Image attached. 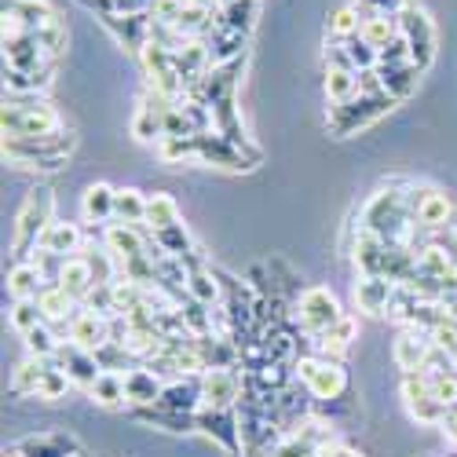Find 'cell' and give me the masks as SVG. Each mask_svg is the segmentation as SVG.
<instances>
[{
    "label": "cell",
    "instance_id": "obj_11",
    "mask_svg": "<svg viewBox=\"0 0 457 457\" xmlns=\"http://www.w3.org/2000/svg\"><path fill=\"white\" fill-rule=\"evenodd\" d=\"M176 103L154 88H146V96L139 99V110H136V118H132V136L139 143H162L165 139V118H169V110Z\"/></svg>",
    "mask_w": 457,
    "mask_h": 457
},
{
    "label": "cell",
    "instance_id": "obj_34",
    "mask_svg": "<svg viewBox=\"0 0 457 457\" xmlns=\"http://www.w3.org/2000/svg\"><path fill=\"white\" fill-rule=\"evenodd\" d=\"M187 296L205 303V308H220V303H223V286H220L216 271H209V268L187 271Z\"/></svg>",
    "mask_w": 457,
    "mask_h": 457
},
{
    "label": "cell",
    "instance_id": "obj_26",
    "mask_svg": "<svg viewBox=\"0 0 457 457\" xmlns=\"http://www.w3.org/2000/svg\"><path fill=\"white\" fill-rule=\"evenodd\" d=\"M162 380L154 377V370H129L125 373V399L132 403V406H139V410H146V406H158V399H162Z\"/></svg>",
    "mask_w": 457,
    "mask_h": 457
},
{
    "label": "cell",
    "instance_id": "obj_2",
    "mask_svg": "<svg viewBox=\"0 0 457 457\" xmlns=\"http://www.w3.org/2000/svg\"><path fill=\"white\" fill-rule=\"evenodd\" d=\"M0 129H4V139H45V136L66 132L55 106H48L41 99H19V96L4 99Z\"/></svg>",
    "mask_w": 457,
    "mask_h": 457
},
{
    "label": "cell",
    "instance_id": "obj_38",
    "mask_svg": "<svg viewBox=\"0 0 457 457\" xmlns=\"http://www.w3.org/2000/svg\"><path fill=\"white\" fill-rule=\"evenodd\" d=\"M359 37L370 45V48H388L395 37H403L399 33V15H373V19H362V29H359Z\"/></svg>",
    "mask_w": 457,
    "mask_h": 457
},
{
    "label": "cell",
    "instance_id": "obj_32",
    "mask_svg": "<svg viewBox=\"0 0 457 457\" xmlns=\"http://www.w3.org/2000/svg\"><path fill=\"white\" fill-rule=\"evenodd\" d=\"M162 410H176V413H198L202 410V380L195 385H183V380H176V385H165L162 399H158Z\"/></svg>",
    "mask_w": 457,
    "mask_h": 457
},
{
    "label": "cell",
    "instance_id": "obj_55",
    "mask_svg": "<svg viewBox=\"0 0 457 457\" xmlns=\"http://www.w3.org/2000/svg\"><path fill=\"white\" fill-rule=\"evenodd\" d=\"M315 457H362L359 450H352V446H340V443H326Z\"/></svg>",
    "mask_w": 457,
    "mask_h": 457
},
{
    "label": "cell",
    "instance_id": "obj_47",
    "mask_svg": "<svg viewBox=\"0 0 457 457\" xmlns=\"http://www.w3.org/2000/svg\"><path fill=\"white\" fill-rule=\"evenodd\" d=\"M8 322H12L19 333H29V329L41 326L45 319H41V308H37V300H15L12 312H8Z\"/></svg>",
    "mask_w": 457,
    "mask_h": 457
},
{
    "label": "cell",
    "instance_id": "obj_54",
    "mask_svg": "<svg viewBox=\"0 0 457 457\" xmlns=\"http://www.w3.org/2000/svg\"><path fill=\"white\" fill-rule=\"evenodd\" d=\"M110 4H113L118 15H146L154 0H110Z\"/></svg>",
    "mask_w": 457,
    "mask_h": 457
},
{
    "label": "cell",
    "instance_id": "obj_7",
    "mask_svg": "<svg viewBox=\"0 0 457 457\" xmlns=\"http://www.w3.org/2000/svg\"><path fill=\"white\" fill-rule=\"evenodd\" d=\"M198 162L202 165H216V169H227V172H249V169H256L260 165V150L249 143V146H238V143H231L227 136H212V132H205V136H198Z\"/></svg>",
    "mask_w": 457,
    "mask_h": 457
},
{
    "label": "cell",
    "instance_id": "obj_21",
    "mask_svg": "<svg viewBox=\"0 0 457 457\" xmlns=\"http://www.w3.org/2000/svg\"><path fill=\"white\" fill-rule=\"evenodd\" d=\"M300 432L286 436L275 450V457H315L326 443H329V428L322 421H308V425H296Z\"/></svg>",
    "mask_w": 457,
    "mask_h": 457
},
{
    "label": "cell",
    "instance_id": "obj_22",
    "mask_svg": "<svg viewBox=\"0 0 457 457\" xmlns=\"http://www.w3.org/2000/svg\"><path fill=\"white\" fill-rule=\"evenodd\" d=\"M198 428L205 432V436H212L223 450H238L242 446V432H238V421H231V413H227V410H209V406H202L198 413Z\"/></svg>",
    "mask_w": 457,
    "mask_h": 457
},
{
    "label": "cell",
    "instance_id": "obj_10",
    "mask_svg": "<svg viewBox=\"0 0 457 457\" xmlns=\"http://www.w3.org/2000/svg\"><path fill=\"white\" fill-rule=\"evenodd\" d=\"M403 403H406L410 417H417L421 425H443L450 413L443 403H436L425 373H403Z\"/></svg>",
    "mask_w": 457,
    "mask_h": 457
},
{
    "label": "cell",
    "instance_id": "obj_24",
    "mask_svg": "<svg viewBox=\"0 0 457 457\" xmlns=\"http://www.w3.org/2000/svg\"><path fill=\"white\" fill-rule=\"evenodd\" d=\"M37 308H41V319L48 326H66L73 315H78L81 303L73 300L62 286H45L41 293H37Z\"/></svg>",
    "mask_w": 457,
    "mask_h": 457
},
{
    "label": "cell",
    "instance_id": "obj_30",
    "mask_svg": "<svg viewBox=\"0 0 457 457\" xmlns=\"http://www.w3.org/2000/svg\"><path fill=\"white\" fill-rule=\"evenodd\" d=\"M15 457H70L78 453V443L70 436H41V439H22L12 450Z\"/></svg>",
    "mask_w": 457,
    "mask_h": 457
},
{
    "label": "cell",
    "instance_id": "obj_1",
    "mask_svg": "<svg viewBox=\"0 0 457 457\" xmlns=\"http://www.w3.org/2000/svg\"><path fill=\"white\" fill-rule=\"evenodd\" d=\"M362 227L380 235L388 245L410 249V235L417 231V223L406 209V187H380L362 209Z\"/></svg>",
    "mask_w": 457,
    "mask_h": 457
},
{
    "label": "cell",
    "instance_id": "obj_31",
    "mask_svg": "<svg viewBox=\"0 0 457 457\" xmlns=\"http://www.w3.org/2000/svg\"><path fill=\"white\" fill-rule=\"evenodd\" d=\"M48 282H45V275L33 268L29 260H19L15 268L8 271V293H12V300H37V293H41Z\"/></svg>",
    "mask_w": 457,
    "mask_h": 457
},
{
    "label": "cell",
    "instance_id": "obj_20",
    "mask_svg": "<svg viewBox=\"0 0 457 457\" xmlns=\"http://www.w3.org/2000/svg\"><path fill=\"white\" fill-rule=\"evenodd\" d=\"M55 286H62L73 300H85L96 286H99V278H96V268H92V260H88V253H78V256H66L62 260V271H59V282Z\"/></svg>",
    "mask_w": 457,
    "mask_h": 457
},
{
    "label": "cell",
    "instance_id": "obj_4",
    "mask_svg": "<svg viewBox=\"0 0 457 457\" xmlns=\"http://www.w3.org/2000/svg\"><path fill=\"white\" fill-rule=\"evenodd\" d=\"M73 143H78V139H73L70 132L45 136V139H4V162L12 169H45V172H55L70 158Z\"/></svg>",
    "mask_w": 457,
    "mask_h": 457
},
{
    "label": "cell",
    "instance_id": "obj_18",
    "mask_svg": "<svg viewBox=\"0 0 457 457\" xmlns=\"http://www.w3.org/2000/svg\"><path fill=\"white\" fill-rule=\"evenodd\" d=\"M428 352H432V337H428V329L410 326V329L399 333L395 348H392V359H395V366H399L403 373H417V370L425 366Z\"/></svg>",
    "mask_w": 457,
    "mask_h": 457
},
{
    "label": "cell",
    "instance_id": "obj_16",
    "mask_svg": "<svg viewBox=\"0 0 457 457\" xmlns=\"http://www.w3.org/2000/svg\"><path fill=\"white\" fill-rule=\"evenodd\" d=\"M103 19V26L118 37V41L129 48V52H143L146 48V41H150V29H154V22H150V15H118V12H106V15H99Z\"/></svg>",
    "mask_w": 457,
    "mask_h": 457
},
{
    "label": "cell",
    "instance_id": "obj_44",
    "mask_svg": "<svg viewBox=\"0 0 457 457\" xmlns=\"http://www.w3.org/2000/svg\"><path fill=\"white\" fill-rule=\"evenodd\" d=\"M150 242L158 245V253L176 256V260H183L187 253H195V242H190V235H187V227H183V223L165 227V231H154V235H150Z\"/></svg>",
    "mask_w": 457,
    "mask_h": 457
},
{
    "label": "cell",
    "instance_id": "obj_12",
    "mask_svg": "<svg viewBox=\"0 0 457 457\" xmlns=\"http://www.w3.org/2000/svg\"><path fill=\"white\" fill-rule=\"evenodd\" d=\"M106 340H110V319H103L88 308H78V315L66 322V345H73V348L96 352L106 345Z\"/></svg>",
    "mask_w": 457,
    "mask_h": 457
},
{
    "label": "cell",
    "instance_id": "obj_3",
    "mask_svg": "<svg viewBox=\"0 0 457 457\" xmlns=\"http://www.w3.org/2000/svg\"><path fill=\"white\" fill-rule=\"evenodd\" d=\"M52 209H55V195L52 187H33L19 216H15V235H12V253L19 260H29V253L41 245V235L48 231L52 223Z\"/></svg>",
    "mask_w": 457,
    "mask_h": 457
},
{
    "label": "cell",
    "instance_id": "obj_56",
    "mask_svg": "<svg viewBox=\"0 0 457 457\" xmlns=\"http://www.w3.org/2000/svg\"><path fill=\"white\" fill-rule=\"evenodd\" d=\"M443 425H446V428H443V432H446V439L457 446V406L446 413V421H443Z\"/></svg>",
    "mask_w": 457,
    "mask_h": 457
},
{
    "label": "cell",
    "instance_id": "obj_41",
    "mask_svg": "<svg viewBox=\"0 0 457 457\" xmlns=\"http://www.w3.org/2000/svg\"><path fill=\"white\" fill-rule=\"evenodd\" d=\"M4 4L22 15V22L29 26V33H41L52 19H59V12L48 4V0H4Z\"/></svg>",
    "mask_w": 457,
    "mask_h": 457
},
{
    "label": "cell",
    "instance_id": "obj_53",
    "mask_svg": "<svg viewBox=\"0 0 457 457\" xmlns=\"http://www.w3.org/2000/svg\"><path fill=\"white\" fill-rule=\"evenodd\" d=\"M0 33H4V45H12V41H22V37H29V26L22 22L19 12H12L4 4V15H0Z\"/></svg>",
    "mask_w": 457,
    "mask_h": 457
},
{
    "label": "cell",
    "instance_id": "obj_36",
    "mask_svg": "<svg viewBox=\"0 0 457 457\" xmlns=\"http://www.w3.org/2000/svg\"><path fill=\"white\" fill-rule=\"evenodd\" d=\"M380 70V66H377ZM380 81H385V96H392L395 103L410 99L417 92V81H421V70H417L413 62L406 66H395V70H380Z\"/></svg>",
    "mask_w": 457,
    "mask_h": 457
},
{
    "label": "cell",
    "instance_id": "obj_33",
    "mask_svg": "<svg viewBox=\"0 0 457 457\" xmlns=\"http://www.w3.org/2000/svg\"><path fill=\"white\" fill-rule=\"evenodd\" d=\"M143 223L150 227V235H154V231H165V227L183 223V220H179V205H176V198H172V195H162V190L146 195V220H143Z\"/></svg>",
    "mask_w": 457,
    "mask_h": 457
},
{
    "label": "cell",
    "instance_id": "obj_35",
    "mask_svg": "<svg viewBox=\"0 0 457 457\" xmlns=\"http://www.w3.org/2000/svg\"><path fill=\"white\" fill-rule=\"evenodd\" d=\"M256 15H260V0H231L227 8L216 12V26L220 29H235V33H249Z\"/></svg>",
    "mask_w": 457,
    "mask_h": 457
},
{
    "label": "cell",
    "instance_id": "obj_19",
    "mask_svg": "<svg viewBox=\"0 0 457 457\" xmlns=\"http://www.w3.org/2000/svg\"><path fill=\"white\" fill-rule=\"evenodd\" d=\"M55 362H59V370L73 380V385H81V388H92L96 380H99V373H103V366H99V359L92 352L73 348V345H66V340H62Z\"/></svg>",
    "mask_w": 457,
    "mask_h": 457
},
{
    "label": "cell",
    "instance_id": "obj_40",
    "mask_svg": "<svg viewBox=\"0 0 457 457\" xmlns=\"http://www.w3.org/2000/svg\"><path fill=\"white\" fill-rule=\"evenodd\" d=\"M359 29H362V15H359L355 4L337 8V12L329 15V26H326V33H329V41H333V45H348V41H355Z\"/></svg>",
    "mask_w": 457,
    "mask_h": 457
},
{
    "label": "cell",
    "instance_id": "obj_43",
    "mask_svg": "<svg viewBox=\"0 0 457 457\" xmlns=\"http://www.w3.org/2000/svg\"><path fill=\"white\" fill-rule=\"evenodd\" d=\"M88 395H92V403H99V406H106V410L129 403V399H125V377H121V373H99V380L88 388Z\"/></svg>",
    "mask_w": 457,
    "mask_h": 457
},
{
    "label": "cell",
    "instance_id": "obj_8",
    "mask_svg": "<svg viewBox=\"0 0 457 457\" xmlns=\"http://www.w3.org/2000/svg\"><path fill=\"white\" fill-rule=\"evenodd\" d=\"M296 377L303 380V388H308V395L322 399V403H333L348 392V373L340 362L333 359H300L296 362Z\"/></svg>",
    "mask_w": 457,
    "mask_h": 457
},
{
    "label": "cell",
    "instance_id": "obj_42",
    "mask_svg": "<svg viewBox=\"0 0 457 457\" xmlns=\"http://www.w3.org/2000/svg\"><path fill=\"white\" fill-rule=\"evenodd\" d=\"M113 220L118 223H143L146 220V195H139L136 187H125L118 190V198H113Z\"/></svg>",
    "mask_w": 457,
    "mask_h": 457
},
{
    "label": "cell",
    "instance_id": "obj_51",
    "mask_svg": "<svg viewBox=\"0 0 457 457\" xmlns=\"http://www.w3.org/2000/svg\"><path fill=\"white\" fill-rule=\"evenodd\" d=\"M410 0H355V8L362 19H373V15H399Z\"/></svg>",
    "mask_w": 457,
    "mask_h": 457
},
{
    "label": "cell",
    "instance_id": "obj_5",
    "mask_svg": "<svg viewBox=\"0 0 457 457\" xmlns=\"http://www.w3.org/2000/svg\"><path fill=\"white\" fill-rule=\"evenodd\" d=\"M392 106H399L392 96H359V99H352L348 106H333L329 118H326V129H329L337 139L355 136V132H362V129H370L373 121L385 118Z\"/></svg>",
    "mask_w": 457,
    "mask_h": 457
},
{
    "label": "cell",
    "instance_id": "obj_13",
    "mask_svg": "<svg viewBox=\"0 0 457 457\" xmlns=\"http://www.w3.org/2000/svg\"><path fill=\"white\" fill-rule=\"evenodd\" d=\"M103 245H106V253L118 260V263H125V260H132V256H143V253H150V245L154 242H146V235L139 231V227H132V223H106V231H103Z\"/></svg>",
    "mask_w": 457,
    "mask_h": 457
},
{
    "label": "cell",
    "instance_id": "obj_23",
    "mask_svg": "<svg viewBox=\"0 0 457 457\" xmlns=\"http://www.w3.org/2000/svg\"><path fill=\"white\" fill-rule=\"evenodd\" d=\"M37 249H48L55 256H78L85 249V235H81V227L78 223H66V220H52L48 223V231L41 235V245Z\"/></svg>",
    "mask_w": 457,
    "mask_h": 457
},
{
    "label": "cell",
    "instance_id": "obj_52",
    "mask_svg": "<svg viewBox=\"0 0 457 457\" xmlns=\"http://www.w3.org/2000/svg\"><path fill=\"white\" fill-rule=\"evenodd\" d=\"M410 62V45H406V37H395V41L388 48H380V70H395V66H406Z\"/></svg>",
    "mask_w": 457,
    "mask_h": 457
},
{
    "label": "cell",
    "instance_id": "obj_48",
    "mask_svg": "<svg viewBox=\"0 0 457 457\" xmlns=\"http://www.w3.org/2000/svg\"><path fill=\"white\" fill-rule=\"evenodd\" d=\"M417 373H421V370H417ZM425 377H428V373H425ZM428 385H432L436 403H443L446 410L457 406V370H453V373H436V377H428Z\"/></svg>",
    "mask_w": 457,
    "mask_h": 457
},
{
    "label": "cell",
    "instance_id": "obj_28",
    "mask_svg": "<svg viewBox=\"0 0 457 457\" xmlns=\"http://www.w3.org/2000/svg\"><path fill=\"white\" fill-rule=\"evenodd\" d=\"M113 198H118V190H113L110 183L85 187V195H81V216L88 223H113Z\"/></svg>",
    "mask_w": 457,
    "mask_h": 457
},
{
    "label": "cell",
    "instance_id": "obj_27",
    "mask_svg": "<svg viewBox=\"0 0 457 457\" xmlns=\"http://www.w3.org/2000/svg\"><path fill=\"white\" fill-rule=\"evenodd\" d=\"M245 41L249 33H235V29H212L209 33V62L212 66H227L235 59H245Z\"/></svg>",
    "mask_w": 457,
    "mask_h": 457
},
{
    "label": "cell",
    "instance_id": "obj_37",
    "mask_svg": "<svg viewBox=\"0 0 457 457\" xmlns=\"http://www.w3.org/2000/svg\"><path fill=\"white\" fill-rule=\"evenodd\" d=\"M52 85V70L41 73H19V70H4V92L19 96V99H37Z\"/></svg>",
    "mask_w": 457,
    "mask_h": 457
},
{
    "label": "cell",
    "instance_id": "obj_14",
    "mask_svg": "<svg viewBox=\"0 0 457 457\" xmlns=\"http://www.w3.org/2000/svg\"><path fill=\"white\" fill-rule=\"evenodd\" d=\"M55 59L45 52V45L37 41V33L22 37V41H12L4 45V70H19V73H41V70H52Z\"/></svg>",
    "mask_w": 457,
    "mask_h": 457
},
{
    "label": "cell",
    "instance_id": "obj_6",
    "mask_svg": "<svg viewBox=\"0 0 457 457\" xmlns=\"http://www.w3.org/2000/svg\"><path fill=\"white\" fill-rule=\"evenodd\" d=\"M399 33L406 37V45H410V62L425 73L436 62V26H432L428 12L417 8L410 0V4L399 12Z\"/></svg>",
    "mask_w": 457,
    "mask_h": 457
},
{
    "label": "cell",
    "instance_id": "obj_45",
    "mask_svg": "<svg viewBox=\"0 0 457 457\" xmlns=\"http://www.w3.org/2000/svg\"><path fill=\"white\" fill-rule=\"evenodd\" d=\"M22 340H26V348H29V355H33V359H55V355H59V348H62V340L52 333V326H48V322H41L37 329L22 333Z\"/></svg>",
    "mask_w": 457,
    "mask_h": 457
},
{
    "label": "cell",
    "instance_id": "obj_25",
    "mask_svg": "<svg viewBox=\"0 0 457 457\" xmlns=\"http://www.w3.org/2000/svg\"><path fill=\"white\" fill-rule=\"evenodd\" d=\"M385 256H388V242L366 231V227H359L355 235V263L362 275H385Z\"/></svg>",
    "mask_w": 457,
    "mask_h": 457
},
{
    "label": "cell",
    "instance_id": "obj_50",
    "mask_svg": "<svg viewBox=\"0 0 457 457\" xmlns=\"http://www.w3.org/2000/svg\"><path fill=\"white\" fill-rule=\"evenodd\" d=\"M348 48V55H352V62H355V70L362 73V70H377V62H380V52L377 48H370L362 37H355V41H348L345 45Z\"/></svg>",
    "mask_w": 457,
    "mask_h": 457
},
{
    "label": "cell",
    "instance_id": "obj_9",
    "mask_svg": "<svg viewBox=\"0 0 457 457\" xmlns=\"http://www.w3.org/2000/svg\"><path fill=\"white\" fill-rule=\"evenodd\" d=\"M340 319H345V312H340V303H337V296L329 289L315 286V289H303L296 296V322H300V329L308 333V337L326 333Z\"/></svg>",
    "mask_w": 457,
    "mask_h": 457
},
{
    "label": "cell",
    "instance_id": "obj_39",
    "mask_svg": "<svg viewBox=\"0 0 457 457\" xmlns=\"http://www.w3.org/2000/svg\"><path fill=\"white\" fill-rule=\"evenodd\" d=\"M326 99H329V106H348L352 99H359V73L326 70Z\"/></svg>",
    "mask_w": 457,
    "mask_h": 457
},
{
    "label": "cell",
    "instance_id": "obj_15",
    "mask_svg": "<svg viewBox=\"0 0 457 457\" xmlns=\"http://www.w3.org/2000/svg\"><path fill=\"white\" fill-rule=\"evenodd\" d=\"M242 395V380L231 370H205L202 373V406L209 410H231Z\"/></svg>",
    "mask_w": 457,
    "mask_h": 457
},
{
    "label": "cell",
    "instance_id": "obj_29",
    "mask_svg": "<svg viewBox=\"0 0 457 457\" xmlns=\"http://www.w3.org/2000/svg\"><path fill=\"white\" fill-rule=\"evenodd\" d=\"M355 337H359V326H355V319H348V315H345L337 326H329L326 333H319V337H312V340H315V348H319L326 359H333V362H337L340 355H345V352L352 348V340H355Z\"/></svg>",
    "mask_w": 457,
    "mask_h": 457
},
{
    "label": "cell",
    "instance_id": "obj_46",
    "mask_svg": "<svg viewBox=\"0 0 457 457\" xmlns=\"http://www.w3.org/2000/svg\"><path fill=\"white\" fill-rule=\"evenodd\" d=\"M158 154H162V162L165 165H179V162H187V158H195L198 162V136H187V139H162L158 143Z\"/></svg>",
    "mask_w": 457,
    "mask_h": 457
},
{
    "label": "cell",
    "instance_id": "obj_49",
    "mask_svg": "<svg viewBox=\"0 0 457 457\" xmlns=\"http://www.w3.org/2000/svg\"><path fill=\"white\" fill-rule=\"evenodd\" d=\"M29 263L45 275V282H48V286H55V282H59L62 256H55V253H48V249H33V253H29Z\"/></svg>",
    "mask_w": 457,
    "mask_h": 457
},
{
    "label": "cell",
    "instance_id": "obj_17",
    "mask_svg": "<svg viewBox=\"0 0 457 457\" xmlns=\"http://www.w3.org/2000/svg\"><path fill=\"white\" fill-rule=\"evenodd\" d=\"M395 296V282L385 275H362L355 286V308L362 315H388Z\"/></svg>",
    "mask_w": 457,
    "mask_h": 457
}]
</instances>
